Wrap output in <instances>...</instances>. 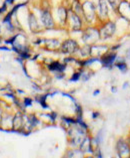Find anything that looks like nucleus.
Listing matches in <instances>:
<instances>
[{"label":"nucleus","mask_w":130,"mask_h":158,"mask_svg":"<svg viewBox=\"0 0 130 158\" xmlns=\"http://www.w3.org/2000/svg\"><path fill=\"white\" fill-rule=\"evenodd\" d=\"M42 22H43L44 25H45L46 27H51L53 25L52 18H51V15L49 14V12L44 11L42 13Z\"/></svg>","instance_id":"3"},{"label":"nucleus","mask_w":130,"mask_h":158,"mask_svg":"<svg viewBox=\"0 0 130 158\" xmlns=\"http://www.w3.org/2000/svg\"><path fill=\"white\" fill-rule=\"evenodd\" d=\"M49 69L53 70V71H63L65 69V67L60 65L59 63L55 62V63H53V64H51L50 66H49Z\"/></svg>","instance_id":"6"},{"label":"nucleus","mask_w":130,"mask_h":158,"mask_svg":"<svg viewBox=\"0 0 130 158\" xmlns=\"http://www.w3.org/2000/svg\"><path fill=\"white\" fill-rule=\"evenodd\" d=\"M115 58H116V55H115V54H109V55L105 56L104 58L102 59V62H103V64H104L106 67H107V66H110V65L112 64V63L114 62Z\"/></svg>","instance_id":"4"},{"label":"nucleus","mask_w":130,"mask_h":158,"mask_svg":"<svg viewBox=\"0 0 130 158\" xmlns=\"http://www.w3.org/2000/svg\"><path fill=\"white\" fill-rule=\"evenodd\" d=\"M10 2H13V0H7L6 3H10Z\"/></svg>","instance_id":"10"},{"label":"nucleus","mask_w":130,"mask_h":158,"mask_svg":"<svg viewBox=\"0 0 130 158\" xmlns=\"http://www.w3.org/2000/svg\"><path fill=\"white\" fill-rule=\"evenodd\" d=\"M25 105L26 106H30L31 105V101L29 100V98H26V100H25Z\"/></svg>","instance_id":"9"},{"label":"nucleus","mask_w":130,"mask_h":158,"mask_svg":"<svg viewBox=\"0 0 130 158\" xmlns=\"http://www.w3.org/2000/svg\"><path fill=\"white\" fill-rule=\"evenodd\" d=\"M117 67L118 69H120L122 72L126 71V64H125L124 62H120V63H117Z\"/></svg>","instance_id":"7"},{"label":"nucleus","mask_w":130,"mask_h":158,"mask_svg":"<svg viewBox=\"0 0 130 158\" xmlns=\"http://www.w3.org/2000/svg\"><path fill=\"white\" fill-rule=\"evenodd\" d=\"M77 48V44L73 41H67L62 46V50L65 53H72L75 51V49Z\"/></svg>","instance_id":"2"},{"label":"nucleus","mask_w":130,"mask_h":158,"mask_svg":"<svg viewBox=\"0 0 130 158\" xmlns=\"http://www.w3.org/2000/svg\"><path fill=\"white\" fill-rule=\"evenodd\" d=\"M115 31V25L113 23H108L106 26L103 27V29L100 31V34L103 37H109Z\"/></svg>","instance_id":"1"},{"label":"nucleus","mask_w":130,"mask_h":158,"mask_svg":"<svg viewBox=\"0 0 130 158\" xmlns=\"http://www.w3.org/2000/svg\"><path fill=\"white\" fill-rule=\"evenodd\" d=\"M79 74H75L74 76H73V78L71 79V81H76V80H78V78H79Z\"/></svg>","instance_id":"8"},{"label":"nucleus","mask_w":130,"mask_h":158,"mask_svg":"<svg viewBox=\"0 0 130 158\" xmlns=\"http://www.w3.org/2000/svg\"><path fill=\"white\" fill-rule=\"evenodd\" d=\"M99 7H100V14L101 16H107V5L104 0H100V4H99Z\"/></svg>","instance_id":"5"}]
</instances>
